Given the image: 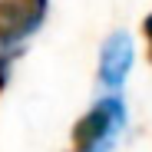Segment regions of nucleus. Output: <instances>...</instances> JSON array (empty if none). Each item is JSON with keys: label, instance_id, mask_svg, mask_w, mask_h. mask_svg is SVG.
I'll list each match as a JSON object with an SVG mask.
<instances>
[{"label": "nucleus", "instance_id": "obj_2", "mask_svg": "<svg viewBox=\"0 0 152 152\" xmlns=\"http://www.w3.org/2000/svg\"><path fill=\"white\" fill-rule=\"evenodd\" d=\"M132 60H136L132 37L126 30L109 33L103 40V46H99V83H103L109 93H119L126 86L129 69H132Z\"/></svg>", "mask_w": 152, "mask_h": 152}, {"label": "nucleus", "instance_id": "obj_4", "mask_svg": "<svg viewBox=\"0 0 152 152\" xmlns=\"http://www.w3.org/2000/svg\"><path fill=\"white\" fill-rule=\"evenodd\" d=\"M142 37H145V53H149V60H152V13L142 20Z\"/></svg>", "mask_w": 152, "mask_h": 152}, {"label": "nucleus", "instance_id": "obj_1", "mask_svg": "<svg viewBox=\"0 0 152 152\" xmlns=\"http://www.w3.org/2000/svg\"><path fill=\"white\" fill-rule=\"evenodd\" d=\"M50 0H0V50L30 40L46 20Z\"/></svg>", "mask_w": 152, "mask_h": 152}, {"label": "nucleus", "instance_id": "obj_3", "mask_svg": "<svg viewBox=\"0 0 152 152\" xmlns=\"http://www.w3.org/2000/svg\"><path fill=\"white\" fill-rule=\"evenodd\" d=\"M10 83V53H0V93Z\"/></svg>", "mask_w": 152, "mask_h": 152}]
</instances>
